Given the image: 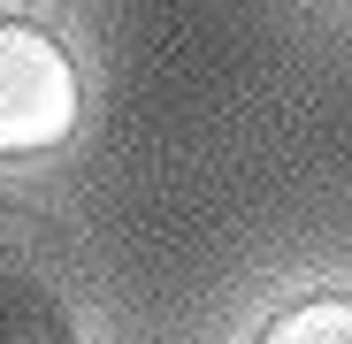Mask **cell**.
<instances>
[{"mask_svg": "<svg viewBox=\"0 0 352 344\" xmlns=\"http://www.w3.org/2000/svg\"><path fill=\"white\" fill-rule=\"evenodd\" d=\"M77 130V69L54 31L0 16V161L54 153Z\"/></svg>", "mask_w": 352, "mask_h": 344, "instance_id": "6da1fadb", "label": "cell"}, {"mask_svg": "<svg viewBox=\"0 0 352 344\" xmlns=\"http://www.w3.org/2000/svg\"><path fill=\"white\" fill-rule=\"evenodd\" d=\"M261 344H352V299L322 291V299H299V306H283Z\"/></svg>", "mask_w": 352, "mask_h": 344, "instance_id": "7a4b0ae2", "label": "cell"}, {"mask_svg": "<svg viewBox=\"0 0 352 344\" xmlns=\"http://www.w3.org/2000/svg\"><path fill=\"white\" fill-rule=\"evenodd\" d=\"M0 344H77V336L38 283H8L0 291Z\"/></svg>", "mask_w": 352, "mask_h": 344, "instance_id": "3957f363", "label": "cell"}]
</instances>
